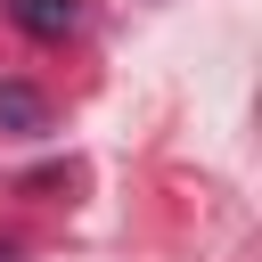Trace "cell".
Instances as JSON below:
<instances>
[{"instance_id": "6da1fadb", "label": "cell", "mask_w": 262, "mask_h": 262, "mask_svg": "<svg viewBox=\"0 0 262 262\" xmlns=\"http://www.w3.org/2000/svg\"><path fill=\"white\" fill-rule=\"evenodd\" d=\"M0 131H8V139L49 131V98H41L33 82H0Z\"/></svg>"}, {"instance_id": "7a4b0ae2", "label": "cell", "mask_w": 262, "mask_h": 262, "mask_svg": "<svg viewBox=\"0 0 262 262\" xmlns=\"http://www.w3.org/2000/svg\"><path fill=\"white\" fill-rule=\"evenodd\" d=\"M8 16H16L33 41H66V33L82 25V8H74V0H8Z\"/></svg>"}, {"instance_id": "3957f363", "label": "cell", "mask_w": 262, "mask_h": 262, "mask_svg": "<svg viewBox=\"0 0 262 262\" xmlns=\"http://www.w3.org/2000/svg\"><path fill=\"white\" fill-rule=\"evenodd\" d=\"M0 262H16V246H0Z\"/></svg>"}]
</instances>
